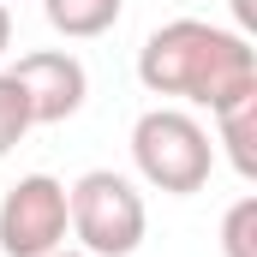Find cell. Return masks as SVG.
Masks as SVG:
<instances>
[{
    "instance_id": "obj_1",
    "label": "cell",
    "mask_w": 257,
    "mask_h": 257,
    "mask_svg": "<svg viewBox=\"0 0 257 257\" xmlns=\"http://www.w3.org/2000/svg\"><path fill=\"white\" fill-rule=\"evenodd\" d=\"M138 78L150 96H180L197 108H227L239 96H257V48L239 30L203 24V18H174L150 30L138 48Z\"/></svg>"
},
{
    "instance_id": "obj_2",
    "label": "cell",
    "mask_w": 257,
    "mask_h": 257,
    "mask_svg": "<svg viewBox=\"0 0 257 257\" xmlns=\"http://www.w3.org/2000/svg\"><path fill=\"white\" fill-rule=\"evenodd\" d=\"M144 192L114 168H90L66 186V233L90 257H132L144 245Z\"/></svg>"
},
{
    "instance_id": "obj_3",
    "label": "cell",
    "mask_w": 257,
    "mask_h": 257,
    "mask_svg": "<svg viewBox=\"0 0 257 257\" xmlns=\"http://www.w3.org/2000/svg\"><path fill=\"white\" fill-rule=\"evenodd\" d=\"M132 162H138L144 186H156L168 197H192V192L209 186L215 144H209V132L197 126L186 108H150L132 126Z\"/></svg>"
},
{
    "instance_id": "obj_4",
    "label": "cell",
    "mask_w": 257,
    "mask_h": 257,
    "mask_svg": "<svg viewBox=\"0 0 257 257\" xmlns=\"http://www.w3.org/2000/svg\"><path fill=\"white\" fill-rule=\"evenodd\" d=\"M60 245H66V186L54 174H24L0 197V251L48 257Z\"/></svg>"
},
{
    "instance_id": "obj_5",
    "label": "cell",
    "mask_w": 257,
    "mask_h": 257,
    "mask_svg": "<svg viewBox=\"0 0 257 257\" xmlns=\"http://www.w3.org/2000/svg\"><path fill=\"white\" fill-rule=\"evenodd\" d=\"M12 84L24 90L36 126H60V120H72V114L84 108V96H90L84 60L66 54V48H36V54H24V60L12 66Z\"/></svg>"
},
{
    "instance_id": "obj_6",
    "label": "cell",
    "mask_w": 257,
    "mask_h": 257,
    "mask_svg": "<svg viewBox=\"0 0 257 257\" xmlns=\"http://www.w3.org/2000/svg\"><path fill=\"white\" fill-rule=\"evenodd\" d=\"M120 6H126V0H42L48 24L60 30L66 42H90V36L114 30V24H120Z\"/></svg>"
},
{
    "instance_id": "obj_7",
    "label": "cell",
    "mask_w": 257,
    "mask_h": 257,
    "mask_svg": "<svg viewBox=\"0 0 257 257\" xmlns=\"http://www.w3.org/2000/svg\"><path fill=\"white\" fill-rule=\"evenodd\" d=\"M215 126H221L227 162L239 168V180H257V96H239V102L215 108Z\"/></svg>"
},
{
    "instance_id": "obj_8",
    "label": "cell",
    "mask_w": 257,
    "mask_h": 257,
    "mask_svg": "<svg viewBox=\"0 0 257 257\" xmlns=\"http://www.w3.org/2000/svg\"><path fill=\"white\" fill-rule=\"evenodd\" d=\"M36 126L30 120V102H24V90L12 84V72H0V162L24 144V132Z\"/></svg>"
},
{
    "instance_id": "obj_9",
    "label": "cell",
    "mask_w": 257,
    "mask_h": 257,
    "mask_svg": "<svg viewBox=\"0 0 257 257\" xmlns=\"http://www.w3.org/2000/svg\"><path fill=\"white\" fill-rule=\"evenodd\" d=\"M257 197H239L233 209H227V221H221V251L227 257H257Z\"/></svg>"
},
{
    "instance_id": "obj_10",
    "label": "cell",
    "mask_w": 257,
    "mask_h": 257,
    "mask_svg": "<svg viewBox=\"0 0 257 257\" xmlns=\"http://www.w3.org/2000/svg\"><path fill=\"white\" fill-rule=\"evenodd\" d=\"M233 18H239V36L257 24V0H233Z\"/></svg>"
},
{
    "instance_id": "obj_11",
    "label": "cell",
    "mask_w": 257,
    "mask_h": 257,
    "mask_svg": "<svg viewBox=\"0 0 257 257\" xmlns=\"http://www.w3.org/2000/svg\"><path fill=\"white\" fill-rule=\"evenodd\" d=\"M6 48H12V12L0 6V54H6Z\"/></svg>"
},
{
    "instance_id": "obj_12",
    "label": "cell",
    "mask_w": 257,
    "mask_h": 257,
    "mask_svg": "<svg viewBox=\"0 0 257 257\" xmlns=\"http://www.w3.org/2000/svg\"><path fill=\"white\" fill-rule=\"evenodd\" d=\"M48 257H90V251H66V245H60V251H48Z\"/></svg>"
}]
</instances>
